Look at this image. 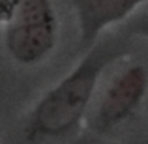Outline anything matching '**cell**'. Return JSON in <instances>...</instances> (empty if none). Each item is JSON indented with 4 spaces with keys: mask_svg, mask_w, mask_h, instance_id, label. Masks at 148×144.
<instances>
[{
    "mask_svg": "<svg viewBox=\"0 0 148 144\" xmlns=\"http://www.w3.org/2000/svg\"><path fill=\"white\" fill-rule=\"evenodd\" d=\"M120 56L116 45H96L86 56L47 90L36 103L26 124L30 139L64 137L81 124L88 111L101 73Z\"/></svg>",
    "mask_w": 148,
    "mask_h": 144,
    "instance_id": "1",
    "label": "cell"
},
{
    "mask_svg": "<svg viewBox=\"0 0 148 144\" xmlns=\"http://www.w3.org/2000/svg\"><path fill=\"white\" fill-rule=\"evenodd\" d=\"M56 13L51 0H15V13L6 26V49L15 62L34 66L56 45Z\"/></svg>",
    "mask_w": 148,
    "mask_h": 144,
    "instance_id": "2",
    "label": "cell"
},
{
    "mask_svg": "<svg viewBox=\"0 0 148 144\" xmlns=\"http://www.w3.org/2000/svg\"><path fill=\"white\" fill-rule=\"evenodd\" d=\"M148 90V73L141 64L127 66L105 88L94 126L99 131H109L126 122L139 107Z\"/></svg>",
    "mask_w": 148,
    "mask_h": 144,
    "instance_id": "3",
    "label": "cell"
},
{
    "mask_svg": "<svg viewBox=\"0 0 148 144\" xmlns=\"http://www.w3.org/2000/svg\"><path fill=\"white\" fill-rule=\"evenodd\" d=\"M79 21L81 45H94L111 25L127 19L148 0H71Z\"/></svg>",
    "mask_w": 148,
    "mask_h": 144,
    "instance_id": "4",
    "label": "cell"
},
{
    "mask_svg": "<svg viewBox=\"0 0 148 144\" xmlns=\"http://www.w3.org/2000/svg\"><path fill=\"white\" fill-rule=\"evenodd\" d=\"M15 13V0H0V23L10 25Z\"/></svg>",
    "mask_w": 148,
    "mask_h": 144,
    "instance_id": "5",
    "label": "cell"
},
{
    "mask_svg": "<svg viewBox=\"0 0 148 144\" xmlns=\"http://www.w3.org/2000/svg\"><path fill=\"white\" fill-rule=\"evenodd\" d=\"M135 28H137V34L148 38V21H141V23H139V26H135Z\"/></svg>",
    "mask_w": 148,
    "mask_h": 144,
    "instance_id": "6",
    "label": "cell"
}]
</instances>
